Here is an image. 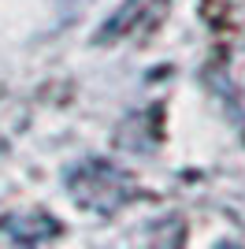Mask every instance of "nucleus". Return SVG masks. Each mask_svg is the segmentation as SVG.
<instances>
[{
    "instance_id": "1",
    "label": "nucleus",
    "mask_w": 245,
    "mask_h": 249,
    "mask_svg": "<svg viewBox=\"0 0 245 249\" xmlns=\"http://www.w3.org/2000/svg\"><path fill=\"white\" fill-rule=\"evenodd\" d=\"M67 186H71V197L89 212H115L134 197L130 175H122L119 167L104 164V160H89V164L74 167Z\"/></svg>"
},
{
    "instance_id": "2",
    "label": "nucleus",
    "mask_w": 245,
    "mask_h": 249,
    "mask_svg": "<svg viewBox=\"0 0 245 249\" xmlns=\"http://www.w3.org/2000/svg\"><path fill=\"white\" fill-rule=\"evenodd\" d=\"M238 97H242V104H245V74L238 78Z\"/></svg>"
}]
</instances>
